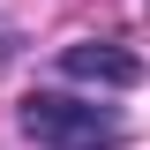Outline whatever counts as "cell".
I'll use <instances>...</instances> for the list:
<instances>
[{"label":"cell","mask_w":150,"mask_h":150,"mask_svg":"<svg viewBox=\"0 0 150 150\" xmlns=\"http://www.w3.org/2000/svg\"><path fill=\"white\" fill-rule=\"evenodd\" d=\"M23 135H38L53 150H112L120 120L98 105H68V98H23Z\"/></svg>","instance_id":"obj_1"},{"label":"cell","mask_w":150,"mask_h":150,"mask_svg":"<svg viewBox=\"0 0 150 150\" xmlns=\"http://www.w3.org/2000/svg\"><path fill=\"white\" fill-rule=\"evenodd\" d=\"M60 75H68V83L135 90V83H143V60H135V53H120V45H68V53H60Z\"/></svg>","instance_id":"obj_2"}]
</instances>
